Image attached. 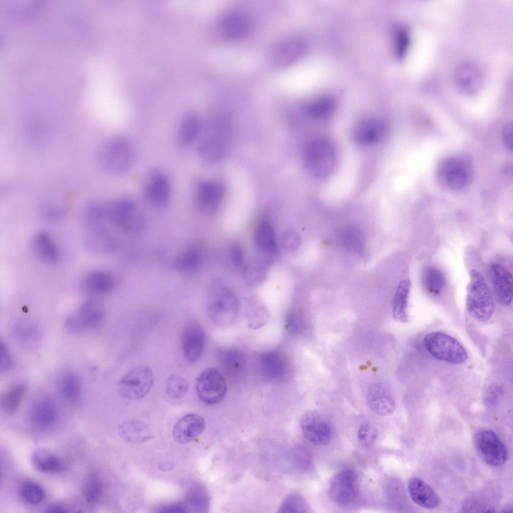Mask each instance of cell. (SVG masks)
I'll use <instances>...</instances> for the list:
<instances>
[{"mask_svg": "<svg viewBox=\"0 0 513 513\" xmlns=\"http://www.w3.org/2000/svg\"><path fill=\"white\" fill-rule=\"evenodd\" d=\"M104 316V310L100 303L95 300H89L67 318L65 326L71 333H82L98 327Z\"/></svg>", "mask_w": 513, "mask_h": 513, "instance_id": "obj_7", "label": "cell"}, {"mask_svg": "<svg viewBox=\"0 0 513 513\" xmlns=\"http://www.w3.org/2000/svg\"><path fill=\"white\" fill-rule=\"evenodd\" d=\"M268 271V263L266 261L262 258H252L244 266V280L249 286L253 287L259 285L265 280Z\"/></svg>", "mask_w": 513, "mask_h": 513, "instance_id": "obj_33", "label": "cell"}, {"mask_svg": "<svg viewBox=\"0 0 513 513\" xmlns=\"http://www.w3.org/2000/svg\"><path fill=\"white\" fill-rule=\"evenodd\" d=\"M205 335L197 324L191 323L184 328L181 338L183 356L190 363L196 362L200 357L205 345Z\"/></svg>", "mask_w": 513, "mask_h": 513, "instance_id": "obj_13", "label": "cell"}, {"mask_svg": "<svg viewBox=\"0 0 513 513\" xmlns=\"http://www.w3.org/2000/svg\"><path fill=\"white\" fill-rule=\"evenodd\" d=\"M21 494L25 501L32 504L41 502L45 497L43 488L32 481H26L22 483Z\"/></svg>", "mask_w": 513, "mask_h": 513, "instance_id": "obj_41", "label": "cell"}, {"mask_svg": "<svg viewBox=\"0 0 513 513\" xmlns=\"http://www.w3.org/2000/svg\"><path fill=\"white\" fill-rule=\"evenodd\" d=\"M230 258L232 264L236 267H240L243 262V252L241 246L237 244H233L230 248Z\"/></svg>", "mask_w": 513, "mask_h": 513, "instance_id": "obj_51", "label": "cell"}, {"mask_svg": "<svg viewBox=\"0 0 513 513\" xmlns=\"http://www.w3.org/2000/svg\"><path fill=\"white\" fill-rule=\"evenodd\" d=\"M208 291L207 309L212 319L220 323L232 321L236 315L238 305L233 290L223 283L216 281Z\"/></svg>", "mask_w": 513, "mask_h": 513, "instance_id": "obj_3", "label": "cell"}, {"mask_svg": "<svg viewBox=\"0 0 513 513\" xmlns=\"http://www.w3.org/2000/svg\"><path fill=\"white\" fill-rule=\"evenodd\" d=\"M68 511L67 509L58 505L51 506L47 509V512H66Z\"/></svg>", "mask_w": 513, "mask_h": 513, "instance_id": "obj_55", "label": "cell"}, {"mask_svg": "<svg viewBox=\"0 0 513 513\" xmlns=\"http://www.w3.org/2000/svg\"><path fill=\"white\" fill-rule=\"evenodd\" d=\"M114 281L108 273L100 270L92 271L87 274L82 281L83 289L88 293L100 295L109 292L113 288Z\"/></svg>", "mask_w": 513, "mask_h": 513, "instance_id": "obj_28", "label": "cell"}, {"mask_svg": "<svg viewBox=\"0 0 513 513\" xmlns=\"http://www.w3.org/2000/svg\"><path fill=\"white\" fill-rule=\"evenodd\" d=\"M57 387L61 396L69 401L77 399L82 391L80 378L71 370H65L60 374L57 381Z\"/></svg>", "mask_w": 513, "mask_h": 513, "instance_id": "obj_29", "label": "cell"}, {"mask_svg": "<svg viewBox=\"0 0 513 513\" xmlns=\"http://www.w3.org/2000/svg\"><path fill=\"white\" fill-rule=\"evenodd\" d=\"M408 490L412 500L422 507L434 508L439 503V498L436 492L419 478L412 477L409 480Z\"/></svg>", "mask_w": 513, "mask_h": 513, "instance_id": "obj_23", "label": "cell"}, {"mask_svg": "<svg viewBox=\"0 0 513 513\" xmlns=\"http://www.w3.org/2000/svg\"><path fill=\"white\" fill-rule=\"evenodd\" d=\"M446 280L443 274L438 269L429 267L423 274L422 284L425 290L430 294L436 295L444 288Z\"/></svg>", "mask_w": 513, "mask_h": 513, "instance_id": "obj_37", "label": "cell"}, {"mask_svg": "<svg viewBox=\"0 0 513 513\" xmlns=\"http://www.w3.org/2000/svg\"><path fill=\"white\" fill-rule=\"evenodd\" d=\"M32 464L37 470L47 473H57L63 469V464L55 454L46 449L36 450L32 455Z\"/></svg>", "mask_w": 513, "mask_h": 513, "instance_id": "obj_30", "label": "cell"}, {"mask_svg": "<svg viewBox=\"0 0 513 513\" xmlns=\"http://www.w3.org/2000/svg\"><path fill=\"white\" fill-rule=\"evenodd\" d=\"M359 493V482L356 472L344 469L337 473L330 481L329 493L331 498L338 504L347 506L353 503Z\"/></svg>", "mask_w": 513, "mask_h": 513, "instance_id": "obj_10", "label": "cell"}, {"mask_svg": "<svg viewBox=\"0 0 513 513\" xmlns=\"http://www.w3.org/2000/svg\"><path fill=\"white\" fill-rule=\"evenodd\" d=\"M32 248L36 255L46 263H55L59 258V248L52 236L47 232L40 231L35 235Z\"/></svg>", "mask_w": 513, "mask_h": 513, "instance_id": "obj_24", "label": "cell"}, {"mask_svg": "<svg viewBox=\"0 0 513 513\" xmlns=\"http://www.w3.org/2000/svg\"><path fill=\"white\" fill-rule=\"evenodd\" d=\"M13 336L22 348L32 350L38 347L42 339V332L38 323L29 318L19 320L13 328Z\"/></svg>", "mask_w": 513, "mask_h": 513, "instance_id": "obj_16", "label": "cell"}, {"mask_svg": "<svg viewBox=\"0 0 513 513\" xmlns=\"http://www.w3.org/2000/svg\"><path fill=\"white\" fill-rule=\"evenodd\" d=\"M105 217H107L106 206L97 202L89 203L83 213V221L87 229L100 227Z\"/></svg>", "mask_w": 513, "mask_h": 513, "instance_id": "obj_36", "label": "cell"}, {"mask_svg": "<svg viewBox=\"0 0 513 513\" xmlns=\"http://www.w3.org/2000/svg\"><path fill=\"white\" fill-rule=\"evenodd\" d=\"M410 288L411 283L408 279L401 281L393 300V317L395 320L403 323L407 322L408 320L407 310Z\"/></svg>", "mask_w": 513, "mask_h": 513, "instance_id": "obj_34", "label": "cell"}, {"mask_svg": "<svg viewBox=\"0 0 513 513\" xmlns=\"http://www.w3.org/2000/svg\"><path fill=\"white\" fill-rule=\"evenodd\" d=\"M187 502L192 504V508L205 509L208 504V496L205 490L196 488L192 490L191 496L188 497Z\"/></svg>", "mask_w": 513, "mask_h": 513, "instance_id": "obj_47", "label": "cell"}, {"mask_svg": "<svg viewBox=\"0 0 513 513\" xmlns=\"http://www.w3.org/2000/svg\"><path fill=\"white\" fill-rule=\"evenodd\" d=\"M58 411L55 403L47 399H41L32 406L30 417L32 423L41 428L51 426L56 421Z\"/></svg>", "mask_w": 513, "mask_h": 513, "instance_id": "obj_27", "label": "cell"}, {"mask_svg": "<svg viewBox=\"0 0 513 513\" xmlns=\"http://www.w3.org/2000/svg\"><path fill=\"white\" fill-rule=\"evenodd\" d=\"M146 427L142 423L137 421L127 422L121 428V433L123 437L129 441H139L146 440L149 436L145 435Z\"/></svg>", "mask_w": 513, "mask_h": 513, "instance_id": "obj_43", "label": "cell"}, {"mask_svg": "<svg viewBox=\"0 0 513 513\" xmlns=\"http://www.w3.org/2000/svg\"><path fill=\"white\" fill-rule=\"evenodd\" d=\"M200 132L201 124L198 119L194 115H188L182 120L178 125L177 141L181 146H189L199 137Z\"/></svg>", "mask_w": 513, "mask_h": 513, "instance_id": "obj_31", "label": "cell"}, {"mask_svg": "<svg viewBox=\"0 0 513 513\" xmlns=\"http://www.w3.org/2000/svg\"><path fill=\"white\" fill-rule=\"evenodd\" d=\"M423 344L427 351L435 358L452 364L465 362L467 353L454 338L441 332H432L426 334Z\"/></svg>", "mask_w": 513, "mask_h": 513, "instance_id": "obj_4", "label": "cell"}, {"mask_svg": "<svg viewBox=\"0 0 513 513\" xmlns=\"http://www.w3.org/2000/svg\"><path fill=\"white\" fill-rule=\"evenodd\" d=\"M470 281L466 287V306L468 313L480 322L489 320L495 305L492 293L482 275L475 270L469 271Z\"/></svg>", "mask_w": 513, "mask_h": 513, "instance_id": "obj_1", "label": "cell"}, {"mask_svg": "<svg viewBox=\"0 0 513 513\" xmlns=\"http://www.w3.org/2000/svg\"><path fill=\"white\" fill-rule=\"evenodd\" d=\"M189 384L187 381L178 375H171L166 380L165 391L172 398H182L187 394Z\"/></svg>", "mask_w": 513, "mask_h": 513, "instance_id": "obj_40", "label": "cell"}, {"mask_svg": "<svg viewBox=\"0 0 513 513\" xmlns=\"http://www.w3.org/2000/svg\"><path fill=\"white\" fill-rule=\"evenodd\" d=\"M454 81L457 88L468 95L478 92L482 84L479 70L475 65L469 63H462L456 68Z\"/></svg>", "mask_w": 513, "mask_h": 513, "instance_id": "obj_21", "label": "cell"}, {"mask_svg": "<svg viewBox=\"0 0 513 513\" xmlns=\"http://www.w3.org/2000/svg\"><path fill=\"white\" fill-rule=\"evenodd\" d=\"M257 248L266 256L274 255L277 251V241L273 225L268 221L260 223L254 234Z\"/></svg>", "mask_w": 513, "mask_h": 513, "instance_id": "obj_25", "label": "cell"}, {"mask_svg": "<svg viewBox=\"0 0 513 513\" xmlns=\"http://www.w3.org/2000/svg\"><path fill=\"white\" fill-rule=\"evenodd\" d=\"M154 382L153 373L147 366L140 365L130 370L119 384V392L124 398L138 400L150 391Z\"/></svg>", "mask_w": 513, "mask_h": 513, "instance_id": "obj_8", "label": "cell"}, {"mask_svg": "<svg viewBox=\"0 0 513 513\" xmlns=\"http://www.w3.org/2000/svg\"><path fill=\"white\" fill-rule=\"evenodd\" d=\"M367 400L370 409L380 416L389 415L395 408V402L390 392L382 384H374L370 387Z\"/></svg>", "mask_w": 513, "mask_h": 513, "instance_id": "obj_22", "label": "cell"}, {"mask_svg": "<svg viewBox=\"0 0 513 513\" xmlns=\"http://www.w3.org/2000/svg\"><path fill=\"white\" fill-rule=\"evenodd\" d=\"M395 51L399 58L403 57L409 44V37L407 32L403 30H399L395 38Z\"/></svg>", "mask_w": 513, "mask_h": 513, "instance_id": "obj_49", "label": "cell"}, {"mask_svg": "<svg viewBox=\"0 0 513 513\" xmlns=\"http://www.w3.org/2000/svg\"><path fill=\"white\" fill-rule=\"evenodd\" d=\"M147 198L157 204H163L170 198L171 189L168 178L163 172L155 170L148 174L144 185Z\"/></svg>", "mask_w": 513, "mask_h": 513, "instance_id": "obj_17", "label": "cell"}, {"mask_svg": "<svg viewBox=\"0 0 513 513\" xmlns=\"http://www.w3.org/2000/svg\"><path fill=\"white\" fill-rule=\"evenodd\" d=\"M490 278L495 295L504 306L509 305L512 299L511 273L502 265L494 263L490 269Z\"/></svg>", "mask_w": 513, "mask_h": 513, "instance_id": "obj_15", "label": "cell"}, {"mask_svg": "<svg viewBox=\"0 0 513 513\" xmlns=\"http://www.w3.org/2000/svg\"><path fill=\"white\" fill-rule=\"evenodd\" d=\"M474 444L479 456L489 465L501 466L507 459L508 452L505 445L491 430H481L476 433Z\"/></svg>", "mask_w": 513, "mask_h": 513, "instance_id": "obj_9", "label": "cell"}, {"mask_svg": "<svg viewBox=\"0 0 513 513\" xmlns=\"http://www.w3.org/2000/svg\"><path fill=\"white\" fill-rule=\"evenodd\" d=\"M438 174L442 181L450 188L459 190L466 186L472 176L470 164L460 158H449L439 167Z\"/></svg>", "mask_w": 513, "mask_h": 513, "instance_id": "obj_11", "label": "cell"}, {"mask_svg": "<svg viewBox=\"0 0 513 513\" xmlns=\"http://www.w3.org/2000/svg\"><path fill=\"white\" fill-rule=\"evenodd\" d=\"M106 207L107 217L118 224L126 222L135 211L133 202L129 199L125 198L115 200Z\"/></svg>", "mask_w": 513, "mask_h": 513, "instance_id": "obj_35", "label": "cell"}, {"mask_svg": "<svg viewBox=\"0 0 513 513\" xmlns=\"http://www.w3.org/2000/svg\"><path fill=\"white\" fill-rule=\"evenodd\" d=\"M194 192L198 204L207 209L215 207L219 203L223 195V190L219 184L207 181L198 182Z\"/></svg>", "mask_w": 513, "mask_h": 513, "instance_id": "obj_26", "label": "cell"}, {"mask_svg": "<svg viewBox=\"0 0 513 513\" xmlns=\"http://www.w3.org/2000/svg\"><path fill=\"white\" fill-rule=\"evenodd\" d=\"M378 436L377 428L370 422H362L359 428L357 437L360 444L364 447H369L375 441Z\"/></svg>", "mask_w": 513, "mask_h": 513, "instance_id": "obj_45", "label": "cell"}, {"mask_svg": "<svg viewBox=\"0 0 513 513\" xmlns=\"http://www.w3.org/2000/svg\"><path fill=\"white\" fill-rule=\"evenodd\" d=\"M307 508L303 497L298 494L293 493L284 499L280 505L279 512H305Z\"/></svg>", "mask_w": 513, "mask_h": 513, "instance_id": "obj_44", "label": "cell"}, {"mask_svg": "<svg viewBox=\"0 0 513 513\" xmlns=\"http://www.w3.org/2000/svg\"><path fill=\"white\" fill-rule=\"evenodd\" d=\"M98 159L105 169L115 173L128 170L134 160L133 148L130 142L122 137L108 140L100 147Z\"/></svg>", "mask_w": 513, "mask_h": 513, "instance_id": "obj_2", "label": "cell"}, {"mask_svg": "<svg viewBox=\"0 0 513 513\" xmlns=\"http://www.w3.org/2000/svg\"><path fill=\"white\" fill-rule=\"evenodd\" d=\"M196 391L198 398L203 403L208 405L218 404L226 394L225 378L218 369L206 368L196 379Z\"/></svg>", "mask_w": 513, "mask_h": 513, "instance_id": "obj_6", "label": "cell"}, {"mask_svg": "<svg viewBox=\"0 0 513 513\" xmlns=\"http://www.w3.org/2000/svg\"><path fill=\"white\" fill-rule=\"evenodd\" d=\"M205 426V420L201 416L196 414L186 415L174 426V439L180 444L190 442L202 433Z\"/></svg>", "mask_w": 513, "mask_h": 513, "instance_id": "obj_18", "label": "cell"}, {"mask_svg": "<svg viewBox=\"0 0 513 513\" xmlns=\"http://www.w3.org/2000/svg\"><path fill=\"white\" fill-rule=\"evenodd\" d=\"M502 140L505 147L509 149H512V123L508 122L502 130Z\"/></svg>", "mask_w": 513, "mask_h": 513, "instance_id": "obj_52", "label": "cell"}, {"mask_svg": "<svg viewBox=\"0 0 513 513\" xmlns=\"http://www.w3.org/2000/svg\"><path fill=\"white\" fill-rule=\"evenodd\" d=\"M44 216L50 220L57 219L61 215V212L55 207H47L44 211Z\"/></svg>", "mask_w": 513, "mask_h": 513, "instance_id": "obj_54", "label": "cell"}, {"mask_svg": "<svg viewBox=\"0 0 513 513\" xmlns=\"http://www.w3.org/2000/svg\"><path fill=\"white\" fill-rule=\"evenodd\" d=\"M305 49L304 42L298 38L285 40L277 44L271 53L273 64L278 68L287 67L297 61Z\"/></svg>", "mask_w": 513, "mask_h": 513, "instance_id": "obj_14", "label": "cell"}, {"mask_svg": "<svg viewBox=\"0 0 513 513\" xmlns=\"http://www.w3.org/2000/svg\"><path fill=\"white\" fill-rule=\"evenodd\" d=\"M220 29L222 36L226 39L238 40L245 36L249 32L250 22L243 13L233 11L222 17Z\"/></svg>", "mask_w": 513, "mask_h": 513, "instance_id": "obj_19", "label": "cell"}, {"mask_svg": "<svg viewBox=\"0 0 513 513\" xmlns=\"http://www.w3.org/2000/svg\"><path fill=\"white\" fill-rule=\"evenodd\" d=\"M24 382L14 384L4 392L1 398V407L9 415L15 413L19 409L27 390Z\"/></svg>", "mask_w": 513, "mask_h": 513, "instance_id": "obj_32", "label": "cell"}, {"mask_svg": "<svg viewBox=\"0 0 513 513\" xmlns=\"http://www.w3.org/2000/svg\"><path fill=\"white\" fill-rule=\"evenodd\" d=\"M103 489L102 483L98 477L94 474H89L83 488L85 499L90 504L95 503L101 496Z\"/></svg>", "mask_w": 513, "mask_h": 513, "instance_id": "obj_39", "label": "cell"}, {"mask_svg": "<svg viewBox=\"0 0 513 513\" xmlns=\"http://www.w3.org/2000/svg\"><path fill=\"white\" fill-rule=\"evenodd\" d=\"M335 108V102L329 97L319 98L309 104L308 114L314 118H324L330 115Z\"/></svg>", "mask_w": 513, "mask_h": 513, "instance_id": "obj_38", "label": "cell"}, {"mask_svg": "<svg viewBox=\"0 0 513 513\" xmlns=\"http://www.w3.org/2000/svg\"><path fill=\"white\" fill-rule=\"evenodd\" d=\"M280 241L282 248L288 252L296 251L301 244L299 234L293 229L285 230L281 235Z\"/></svg>", "mask_w": 513, "mask_h": 513, "instance_id": "obj_46", "label": "cell"}, {"mask_svg": "<svg viewBox=\"0 0 513 513\" xmlns=\"http://www.w3.org/2000/svg\"><path fill=\"white\" fill-rule=\"evenodd\" d=\"M341 240L347 249L356 252H361L364 247V241L361 233L354 228H348L344 230L341 235Z\"/></svg>", "mask_w": 513, "mask_h": 513, "instance_id": "obj_42", "label": "cell"}, {"mask_svg": "<svg viewBox=\"0 0 513 513\" xmlns=\"http://www.w3.org/2000/svg\"><path fill=\"white\" fill-rule=\"evenodd\" d=\"M305 162L310 172L317 178H324L333 170L336 163V153L329 141L319 139L310 143L305 152Z\"/></svg>", "mask_w": 513, "mask_h": 513, "instance_id": "obj_5", "label": "cell"}, {"mask_svg": "<svg viewBox=\"0 0 513 513\" xmlns=\"http://www.w3.org/2000/svg\"><path fill=\"white\" fill-rule=\"evenodd\" d=\"M300 427L304 436L314 444H325L331 439L332 431L329 424L316 412L305 413L301 419Z\"/></svg>", "mask_w": 513, "mask_h": 513, "instance_id": "obj_12", "label": "cell"}, {"mask_svg": "<svg viewBox=\"0 0 513 513\" xmlns=\"http://www.w3.org/2000/svg\"><path fill=\"white\" fill-rule=\"evenodd\" d=\"M199 261L200 255L197 251L194 250H189L182 254L180 258L178 261V265L181 269L190 270L197 266Z\"/></svg>", "mask_w": 513, "mask_h": 513, "instance_id": "obj_48", "label": "cell"}, {"mask_svg": "<svg viewBox=\"0 0 513 513\" xmlns=\"http://www.w3.org/2000/svg\"><path fill=\"white\" fill-rule=\"evenodd\" d=\"M13 366V360L11 354L6 345L1 342V372H6L10 370Z\"/></svg>", "mask_w": 513, "mask_h": 513, "instance_id": "obj_50", "label": "cell"}, {"mask_svg": "<svg viewBox=\"0 0 513 513\" xmlns=\"http://www.w3.org/2000/svg\"><path fill=\"white\" fill-rule=\"evenodd\" d=\"M160 512L181 513L187 511L184 504L177 503L165 506L158 510Z\"/></svg>", "mask_w": 513, "mask_h": 513, "instance_id": "obj_53", "label": "cell"}, {"mask_svg": "<svg viewBox=\"0 0 513 513\" xmlns=\"http://www.w3.org/2000/svg\"><path fill=\"white\" fill-rule=\"evenodd\" d=\"M386 130L385 123L376 118H367L359 121L354 130L355 140L360 144L366 145L379 141Z\"/></svg>", "mask_w": 513, "mask_h": 513, "instance_id": "obj_20", "label": "cell"}]
</instances>
